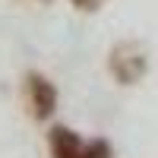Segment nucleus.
<instances>
[{"label": "nucleus", "instance_id": "obj_1", "mask_svg": "<svg viewBox=\"0 0 158 158\" xmlns=\"http://www.w3.org/2000/svg\"><path fill=\"white\" fill-rule=\"evenodd\" d=\"M25 85H29L32 114L38 117V120L54 117V111H57V89H54V82H51L48 76H41V73H29L25 76Z\"/></svg>", "mask_w": 158, "mask_h": 158}, {"label": "nucleus", "instance_id": "obj_2", "mask_svg": "<svg viewBox=\"0 0 158 158\" xmlns=\"http://www.w3.org/2000/svg\"><path fill=\"white\" fill-rule=\"evenodd\" d=\"M85 139L70 127H54L51 130V155L54 158H79Z\"/></svg>", "mask_w": 158, "mask_h": 158}, {"label": "nucleus", "instance_id": "obj_3", "mask_svg": "<svg viewBox=\"0 0 158 158\" xmlns=\"http://www.w3.org/2000/svg\"><path fill=\"white\" fill-rule=\"evenodd\" d=\"M79 158H114V149L108 146V139H85Z\"/></svg>", "mask_w": 158, "mask_h": 158}, {"label": "nucleus", "instance_id": "obj_4", "mask_svg": "<svg viewBox=\"0 0 158 158\" xmlns=\"http://www.w3.org/2000/svg\"><path fill=\"white\" fill-rule=\"evenodd\" d=\"M70 3H73L76 10H82V13H95V10L104 3V0H70Z\"/></svg>", "mask_w": 158, "mask_h": 158}]
</instances>
